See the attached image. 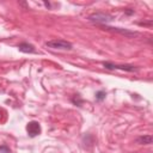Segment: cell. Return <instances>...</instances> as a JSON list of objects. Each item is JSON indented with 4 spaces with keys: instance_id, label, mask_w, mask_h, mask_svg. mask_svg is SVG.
<instances>
[{
    "instance_id": "obj_1",
    "label": "cell",
    "mask_w": 153,
    "mask_h": 153,
    "mask_svg": "<svg viewBox=\"0 0 153 153\" xmlns=\"http://www.w3.org/2000/svg\"><path fill=\"white\" fill-rule=\"evenodd\" d=\"M45 45L50 49H59V50H71L73 48L72 43L63 39H51L45 42Z\"/></svg>"
},
{
    "instance_id": "obj_2",
    "label": "cell",
    "mask_w": 153,
    "mask_h": 153,
    "mask_svg": "<svg viewBox=\"0 0 153 153\" xmlns=\"http://www.w3.org/2000/svg\"><path fill=\"white\" fill-rule=\"evenodd\" d=\"M114 19L112 16L108 14V13H102V12H97V13H92L88 17V20L92 23H97V24H106L109 22H111Z\"/></svg>"
},
{
    "instance_id": "obj_3",
    "label": "cell",
    "mask_w": 153,
    "mask_h": 153,
    "mask_svg": "<svg viewBox=\"0 0 153 153\" xmlns=\"http://www.w3.org/2000/svg\"><path fill=\"white\" fill-rule=\"evenodd\" d=\"M103 66L106 69H121V71H127V72H136L137 68L133 65H115L111 62H104Z\"/></svg>"
},
{
    "instance_id": "obj_4",
    "label": "cell",
    "mask_w": 153,
    "mask_h": 153,
    "mask_svg": "<svg viewBox=\"0 0 153 153\" xmlns=\"http://www.w3.org/2000/svg\"><path fill=\"white\" fill-rule=\"evenodd\" d=\"M26 131L29 134V136L35 137L38 134H41V126L37 121H31L26 124Z\"/></svg>"
},
{
    "instance_id": "obj_5",
    "label": "cell",
    "mask_w": 153,
    "mask_h": 153,
    "mask_svg": "<svg viewBox=\"0 0 153 153\" xmlns=\"http://www.w3.org/2000/svg\"><path fill=\"white\" fill-rule=\"evenodd\" d=\"M106 30H110V31H115L117 33H121L126 37H136L139 36V32L136 31H130L128 29H122V27H111V26H105Z\"/></svg>"
},
{
    "instance_id": "obj_6",
    "label": "cell",
    "mask_w": 153,
    "mask_h": 153,
    "mask_svg": "<svg viewBox=\"0 0 153 153\" xmlns=\"http://www.w3.org/2000/svg\"><path fill=\"white\" fill-rule=\"evenodd\" d=\"M18 50L22 51V53H25V54H35V53H37L35 47L32 44H30V43H26V42L20 43L18 45Z\"/></svg>"
},
{
    "instance_id": "obj_7",
    "label": "cell",
    "mask_w": 153,
    "mask_h": 153,
    "mask_svg": "<svg viewBox=\"0 0 153 153\" xmlns=\"http://www.w3.org/2000/svg\"><path fill=\"white\" fill-rule=\"evenodd\" d=\"M136 142L139 145H151L153 142V136L152 135H143L136 139Z\"/></svg>"
},
{
    "instance_id": "obj_8",
    "label": "cell",
    "mask_w": 153,
    "mask_h": 153,
    "mask_svg": "<svg viewBox=\"0 0 153 153\" xmlns=\"http://www.w3.org/2000/svg\"><path fill=\"white\" fill-rule=\"evenodd\" d=\"M104 98H105V92H104V91H99V92L96 93V99H97V100L100 102V100H103Z\"/></svg>"
},
{
    "instance_id": "obj_9",
    "label": "cell",
    "mask_w": 153,
    "mask_h": 153,
    "mask_svg": "<svg viewBox=\"0 0 153 153\" xmlns=\"http://www.w3.org/2000/svg\"><path fill=\"white\" fill-rule=\"evenodd\" d=\"M0 153H12V152L7 146L2 145V146H0Z\"/></svg>"
},
{
    "instance_id": "obj_10",
    "label": "cell",
    "mask_w": 153,
    "mask_h": 153,
    "mask_svg": "<svg viewBox=\"0 0 153 153\" xmlns=\"http://www.w3.org/2000/svg\"><path fill=\"white\" fill-rule=\"evenodd\" d=\"M72 100H73V103H74V104H76V105L81 106V103H82V100H81V99H79V97H78V96H75V97H74Z\"/></svg>"
},
{
    "instance_id": "obj_11",
    "label": "cell",
    "mask_w": 153,
    "mask_h": 153,
    "mask_svg": "<svg viewBox=\"0 0 153 153\" xmlns=\"http://www.w3.org/2000/svg\"><path fill=\"white\" fill-rule=\"evenodd\" d=\"M124 12H126V14H133V13H134V10H129V8H128V10H126Z\"/></svg>"
}]
</instances>
